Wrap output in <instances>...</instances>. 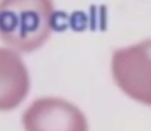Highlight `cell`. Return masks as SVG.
<instances>
[{
	"instance_id": "3",
	"label": "cell",
	"mask_w": 151,
	"mask_h": 131,
	"mask_svg": "<svg viewBox=\"0 0 151 131\" xmlns=\"http://www.w3.org/2000/svg\"><path fill=\"white\" fill-rule=\"evenodd\" d=\"M26 131H88L83 112L61 98L36 99L22 117Z\"/></svg>"
},
{
	"instance_id": "1",
	"label": "cell",
	"mask_w": 151,
	"mask_h": 131,
	"mask_svg": "<svg viewBox=\"0 0 151 131\" xmlns=\"http://www.w3.org/2000/svg\"><path fill=\"white\" fill-rule=\"evenodd\" d=\"M54 18L51 1H1L0 39L19 52H33L49 39L54 27Z\"/></svg>"
},
{
	"instance_id": "2",
	"label": "cell",
	"mask_w": 151,
	"mask_h": 131,
	"mask_svg": "<svg viewBox=\"0 0 151 131\" xmlns=\"http://www.w3.org/2000/svg\"><path fill=\"white\" fill-rule=\"evenodd\" d=\"M112 74L126 95L151 106V39L116 50Z\"/></svg>"
},
{
	"instance_id": "4",
	"label": "cell",
	"mask_w": 151,
	"mask_h": 131,
	"mask_svg": "<svg viewBox=\"0 0 151 131\" xmlns=\"http://www.w3.org/2000/svg\"><path fill=\"white\" fill-rule=\"evenodd\" d=\"M29 87V74L21 57L11 49L0 48V110L17 107Z\"/></svg>"
}]
</instances>
